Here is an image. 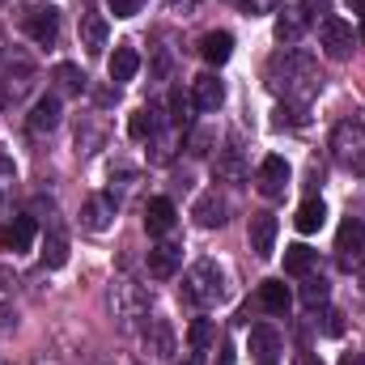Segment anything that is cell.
Here are the masks:
<instances>
[{
    "label": "cell",
    "instance_id": "obj_10",
    "mask_svg": "<svg viewBox=\"0 0 365 365\" xmlns=\"http://www.w3.org/2000/svg\"><path fill=\"white\" fill-rule=\"evenodd\" d=\"M289 162L284 158H264L259 162V170H255V187H259V195H268V200H280L284 191H289Z\"/></svg>",
    "mask_w": 365,
    "mask_h": 365
},
{
    "label": "cell",
    "instance_id": "obj_20",
    "mask_svg": "<svg viewBox=\"0 0 365 365\" xmlns=\"http://www.w3.org/2000/svg\"><path fill=\"white\" fill-rule=\"evenodd\" d=\"M30 90H34V64L30 60H13V68L4 73V98L21 102Z\"/></svg>",
    "mask_w": 365,
    "mask_h": 365
},
{
    "label": "cell",
    "instance_id": "obj_9",
    "mask_svg": "<svg viewBox=\"0 0 365 365\" xmlns=\"http://www.w3.org/2000/svg\"><path fill=\"white\" fill-rule=\"evenodd\" d=\"M145 344H149V353H153L158 361H175V353H179V340H175V327H170V319H162V314H149V323H145Z\"/></svg>",
    "mask_w": 365,
    "mask_h": 365
},
{
    "label": "cell",
    "instance_id": "obj_17",
    "mask_svg": "<svg viewBox=\"0 0 365 365\" xmlns=\"http://www.w3.org/2000/svg\"><path fill=\"white\" fill-rule=\"evenodd\" d=\"M106 73H110V81H115V86L132 81V77L140 73V51H136L132 43H119V47H115V56H110V64H106Z\"/></svg>",
    "mask_w": 365,
    "mask_h": 365
},
{
    "label": "cell",
    "instance_id": "obj_8",
    "mask_svg": "<svg viewBox=\"0 0 365 365\" xmlns=\"http://www.w3.org/2000/svg\"><path fill=\"white\" fill-rule=\"evenodd\" d=\"M21 30H26L38 47H56V38H60V13H56L51 4H38V9H30V13L21 17Z\"/></svg>",
    "mask_w": 365,
    "mask_h": 365
},
{
    "label": "cell",
    "instance_id": "obj_37",
    "mask_svg": "<svg viewBox=\"0 0 365 365\" xmlns=\"http://www.w3.org/2000/svg\"><path fill=\"white\" fill-rule=\"evenodd\" d=\"M106 4H110V13H115V17H136L149 0H106Z\"/></svg>",
    "mask_w": 365,
    "mask_h": 365
},
{
    "label": "cell",
    "instance_id": "obj_32",
    "mask_svg": "<svg viewBox=\"0 0 365 365\" xmlns=\"http://www.w3.org/2000/svg\"><path fill=\"white\" fill-rule=\"evenodd\" d=\"M170 123H175L179 132H187V128H191V98H187L182 90L170 93Z\"/></svg>",
    "mask_w": 365,
    "mask_h": 365
},
{
    "label": "cell",
    "instance_id": "obj_25",
    "mask_svg": "<svg viewBox=\"0 0 365 365\" xmlns=\"http://www.w3.org/2000/svg\"><path fill=\"white\" fill-rule=\"evenodd\" d=\"M259 306H264L268 314H289V306H293L289 284H284V280H264V284H259Z\"/></svg>",
    "mask_w": 365,
    "mask_h": 365
},
{
    "label": "cell",
    "instance_id": "obj_3",
    "mask_svg": "<svg viewBox=\"0 0 365 365\" xmlns=\"http://www.w3.org/2000/svg\"><path fill=\"white\" fill-rule=\"evenodd\" d=\"M182 297H187L191 306H200V310L221 306V302L230 297V276H225V268H221L217 259H200V264H191L187 276H182Z\"/></svg>",
    "mask_w": 365,
    "mask_h": 365
},
{
    "label": "cell",
    "instance_id": "obj_44",
    "mask_svg": "<svg viewBox=\"0 0 365 365\" xmlns=\"http://www.w3.org/2000/svg\"><path fill=\"white\" fill-rule=\"evenodd\" d=\"M0 56H4V34H0Z\"/></svg>",
    "mask_w": 365,
    "mask_h": 365
},
{
    "label": "cell",
    "instance_id": "obj_29",
    "mask_svg": "<svg viewBox=\"0 0 365 365\" xmlns=\"http://www.w3.org/2000/svg\"><path fill=\"white\" fill-rule=\"evenodd\" d=\"M43 264H47V268H64V264H68V238H64L60 230H51V234L43 238Z\"/></svg>",
    "mask_w": 365,
    "mask_h": 365
},
{
    "label": "cell",
    "instance_id": "obj_36",
    "mask_svg": "<svg viewBox=\"0 0 365 365\" xmlns=\"http://www.w3.org/2000/svg\"><path fill=\"white\" fill-rule=\"evenodd\" d=\"M187 149H191L195 158H204V153L212 149V132H208V128H200V132H191V140H187Z\"/></svg>",
    "mask_w": 365,
    "mask_h": 365
},
{
    "label": "cell",
    "instance_id": "obj_41",
    "mask_svg": "<svg viewBox=\"0 0 365 365\" xmlns=\"http://www.w3.org/2000/svg\"><path fill=\"white\" fill-rule=\"evenodd\" d=\"M297 365H323V361H319L314 353H302V357H297Z\"/></svg>",
    "mask_w": 365,
    "mask_h": 365
},
{
    "label": "cell",
    "instance_id": "obj_30",
    "mask_svg": "<svg viewBox=\"0 0 365 365\" xmlns=\"http://www.w3.org/2000/svg\"><path fill=\"white\" fill-rule=\"evenodd\" d=\"M327 297H331V284H327L323 276H306V284H302V302H306L310 310H319V306H327Z\"/></svg>",
    "mask_w": 365,
    "mask_h": 365
},
{
    "label": "cell",
    "instance_id": "obj_23",
    "mask_svg": "<svg viewBox=\"0 0 365 365\" xmlns=\"http://www.w3.org/2000/svg\"><path fill=\"white\" fill-rule=\"evenodd\" d=\"M106 38H110V26H106V17L102 13H81V47L98 56L102 47H106Z\"/></svg>",
    "mask_w": 365,
    "mask_h": 365
},
{
    "label": "cell",
    "instance_id": "obj_21",
    "mask_svg": "<svg viewBox=\"0 0 365 365\" xmlns=\"http://www.w3.org/2000/svg\"><path fill=\"white\" fill-rule=\"evenodd\" d=\"M200 56H204L212 68H221V64L234 56V34H230V30H212V34H204V38H200Z\"/></svg>",
    "mask_w": 365,
    "mask_h": 365
},
{
    "label": "cell",
    "instance_id": "obj_45",
    "mask_svg": "<svg viewBox=\"0 0 365 365\" xmlns=\"http://www.w3.org/2000/svg\"><path fill=\"white\" fill-rule=\"evenodd\" d=\"M361 43H365V17H361Z\"/></svg>",
    "mask_w": 365,
    "mask_h": 365
},
{
    "label": "cell",
    "instance_id": "obj_16",
    "mask_svg": "<svg viewBox=\"0 0 365 365\" xmlns=\"http://www.w3.org/2000/svg\"><path fill=\"white\" fill-rule=\"evenodd\" d=\"M251 251L259 259H272V251H276V217L272 212H255L251 217Z\"/></svg>",
    "mask_w": 365,
    "mask_h": 365
},
{
    "label": "cell",
    "instance_id": "obj_39",
    "mask_svg": "<svg viewBox=\"0 0 365 365\" xmlns=\"http://www.w3.org/2000/svg\"><path fill=\"white\" fill-rule=\"evenodd\" d=\"M353 293H357V302L365 306V276H357V280H353Z\"/></svg>",
    "mask_w": 365,
    "mask_h": 365
},
{
    "label": "cell",
    "instance_id": "obj_11",
    "mask_svg": "<svg viewBox=\"0 0 365 365\" xmlns=\"http://www.w3.org/2000/svg\"><path fill=\"white\" fill-rule=\"evenodd\" d=\"M60 115H64V106H60V93H43V98L30 106V115H26V128H30L34 136H47V132H56V128H60Z\"/></svg>",
    "mask_w": 365,
    "mask_h": 365
},
{
    "label": "cell",
    "instance_id": "obj_42",
    "mask_svg": "<svg viewBox=\"0 0 365 365\" xmlns=\"http://www.w3.org/2000/svg\"><path fill=\"white\" fill-rule=\"evenodd\" d=\"M187 365H204V353H195V349H191V357H187Z\"/></svg>",
    "mask_w": 365,
    "mask_h": 365
},
{
    "label": "cell",
    "instance_id": "obj_34",
    "mask_svg": "<svg viewBox=\"0 0 365 365\" xmlns=\"http://www.w3.org/2000/svg\"><path fill=\"white\" fill-rule=\"evenodd\" d=\"M13 297H17V276L0 264V310H9V306H13Z\"/></svg>",
    "mask_w": 365,
    "mask_h": 365
},
{
    "label": "cell",
    "instance_id": "obj_15",
    "mask_svg": "<svg viewBox=\"0 0 365 365\" xmlns=\"http://www.w3.org/2000/svg\"><path fill=\"white\" fill-rule=\"evenodd\" d=\"M179 268H182V247H175V242H158V247L149 251V276L170 280V276H179Z\"/></svg>",
    "mask_w": 365,
    "mask_h": 365
},
{
    "label": "cell",
    "instance_id": "obj_6",
    "mask_svg": "<svg viewBox=\"0 0 365 365\" xmlns=\"http://www.w3.org/2000/svg\"><path fill=\"white\" fill-rule=\"evenodd\" d=\"M336 264H340L344 272H357L365 264V221L349 217V221L340 225V234H336Z\"/></svg>",
    "mask_w": 365,
    "mask_h": 365
},
{
    "label": "cell",
    "instance_id": "obj_28",
    "mask_svg": "<svg viewBox=\"0 0 365 365\" xmlns=\"http://www.w3.org/2000/svg\"><path fill=\"white\" fill-rule=\"evenodd\" d=\"M323 221H327V204H323V200H306V204L297 208V221H293V225H297L302 234H314V230H323Z\"/></svg>",
    "mask_w": 365,
    "mask_h": 365
},
{
    "label": "cell",
    "instance_id": "obj_5",
    "mask_svg": "<svg viewBox=\"0 0 365 365\" xmlns=\"http://www.w3.org/2000/svg\"><path fill=\"white\" fill-rule=\"evenodd\" d=\"M310 26H314L310 0H280V4H276V43L293 47V43H302V34H306Z\"/></svg>",
    "mask_w": 365,
    "mask_h": 365
},
{
    "label": "cell",
    "instance_id": "obj_22",
    "mask_svg": "<svg viewBox=\"0 0 365 365\" xmlns=\"http://www.w3.org/2000/svg\"><path fill=\"white\" fill-rule=\"evenodd\" d=\"M34 234H38L34 217H13V221L4 225V247H9L13 255H21V251H30V247H34Z\"/></svg>",
    "mask_w": 365,
    "mask_h": 365
},
{
    "label": "cell",
    "instance_id": "obj_19",
    "mask_svg": "<svg viewBox=\"0 0 365 365\" xmlns=\"http://www.w3.org/2000/svg\"><path fill=\"white\" fill-rule=\"evenodd\" d=\"M225 200L217 195V191H204L200 200H195V208H191V217H195V225H204V230H217V225H225Z\"/></svg>",
    "mask_w": 365,
    "mask_h": 365
},
{
    "label": "cell",
    "instance_id": "obj_46",
    "mask_svg": "<svg viewBox=\"0 0 365 365\" xmlns=\"http://www.w3.org/2000/svg\"><path fill=\"white\" fill-rule=\"evenodd\" d=\"M268 365H272V361H268Z\"/></svg>",
    "mask_w": 365,
    "mask_h": 365
},
{
    "label": "cell",
    "instance_id": "obj_7",
    "mask_svg": "<svg viewBox=\"0 0 365 365\" xmlns=\"http://www.w3.org/2000/svg\"><path fill=\"white\" fill-rule=\"evenodd\" d=\"M319 47L327 60H349L353 56V26L344 17H323L319 21Z\"/></svg>",
    "mask_w": 365,
    "mask_h": 365
},
{
    "label": "cell",
    "instance_id": "obj_40",
    "mask_svg": "<svg viewBox=\"0 0 365 365\" xmlns=\"http://www.w3.org/2000/svg\"><path fill=\"white\" fill-rule=\"evenodd\" d=\"M340 365H365V357H361V353H344V357H340Z\"/></svg>",
    "mask_w": 365,
    "mask_h": 365
},
{
    "label": "cell",
    "instance_id": "obj_35",
    "mask_svg": "<svg viewBox=\"0 0 365 365\" xmlns=\"http://www.w3.org/2000/svg\"><path fill=\"white\" fill-rule=\"evenodd\" d=\"M234 4H238L247 17H264V13H276V4H280V0H234Z\"/></svg>",
    "mask_w": 365,
    "mask_h": 365
},
{
    "label": "cell",
    "instance_id": "obj_14",
    "mask_svg": "<svg viewBox=\"0 0 365 365\" xmlns=\"http://www.w3.org/2000/svg\"><path fill=\"white\" fill-rule=\"evenodd\" d=\"M115 212H119V204H115L110 195H90V200L81 204V225H86L90 234H102V230H110Z\"/></svg>",
    "mask_w": 365,
    "mask_h": 365
},
{
    "label": "cell",
    "instance_id": "obj_38",
    "mask_svg": "<svg viewBox=\"0 0 365 365\" xmlns=\"http://www.w3.org/2000/svg\"><path fill=\"white\" fill-rule=\"evenodd\" d=\"M13 182H17V166H13V158H4V153H0V195H4V191H13Z\"/></svg>",
    "mask_w": 365,
    "mask_h": 365
},
{
    "label": "cell",
    "instance_id": "obj_18",
    "mask_svg": "<svg viewBox=\"0 0 365 365\" xmlns=\"http://www.w3.org/2000/svg\"><path fill=\"white\" fill-rule=\"evenodd\" d=\"M175 217H179V212H175V204H170L166 195H158V200L145 204V230L158 234V238H166V234L175 230Z\"/></svg>",
    "mask_w": 365,
    "mask_h": 365
},
{
    "label": "cell",
    "instance_id": "obj_24",
    "mask_svg": "<svg viewBox=\"0 0 365 365\" xmlns=\"http://www.w3.org/2000/svg\"><path fill=\"white\" fill-rule=\"evenodd\" d=\"M158 132H162V115H158V106H136L132 119H128V136H132V140H153Z\"/></svg>",
    "mask_w": 365,
    "mask_h": 365
},
{
    "label": "cell",
    "instance_id": "obj_1",
    "mask_svg": "<svg viewBox=\"0 0 365 365\" xmlns=\"http://www.w3.org/2000/svg\"><path fill=\"white\" fill-rule=\"evenodd\" d=\"M268 81H272V90L280 93L289 106H310V98L323 86L314 56H306V51H297V47H280V51H276L272 64H268Z\"/></svg>",
    "mask_w": 365,
    "mask_h": 365
},
{
    "label": "cell",
    "instance_id": "obj_4",
    "mask_svg": "<svg viewBox=\"0 0 365 365\" xmlns=\"http://www.w3.org/2000/svg\"><path fill=\"white\" fill-rule=\"evenodd\" d=\"M331 158L336 166H344L349 175H365V123L361 119H344L331 128Z\"/></svg>",
    "mask_w": 365,
    "mask_h": 365
},
{
    "label": "cell",
    "instance_id": "obj_27",
    "mask_svg": "<svg viewBox=\"0 0 365 365\" xmlns=\"http://www.w3.org/2000/svg\"><path fill=\"white\" fill-rule=\"evenodd\" d=\"M251 353H255V357H259L264 365H268V361L276 357V353H280V336H276V331L268 327V323L251 327Z\"/></svg>",
    "mask_w": 365,
    "mask_h": 365
},
{
    "label": "cell",
    "instance_id": "obj_13",
    "mask_svg": "<svg viewBox=\"0 0 365 365\" xmlns=\"http://www.w3.org/2000/svg\"><path fill=\"white\" fill-rule=\"evenodd\" d=\"M247 149H242V140L238 136H230L225 140V149L217 153V179H225V182H247Z\"/></svg>",
    "mask_w": 365,
    "mask_h": 365
},
{
    "label": "cell",
    "instance_id": "obj_12",
    "mask_svg": "<svg viewBox=\"0 0 365 365\" xmlns=\"http://www.w3.org/2000/svg\"><path fill=\"white\" fill-rule=\"evenodd\" d=\"M191 106H200V110H221L225 106V81L217 77V73H200L195 81H191Z\"/></svg>",
    "mask_w": 365,
    "mask_h": 365
},
{
    "label": "cell",
    "instance_id": "obj_2",
    "mask_svg": "<svg viewBox=\"0 0 365 365\" xmlns=\"http://www.w3.org/2000/svg\"><path fill=\"white\" fill-rule=\"evenodd\" d=\"M106 310L119 323V331H145V323L153 314V297L136 280H115L106 293Z\"/></svg>",
    "mask_w": 365,
    "mask_h": 365
},
{
    "label": "cell",
    "instance_id": "obj_33",
    "mask_svg": "<svg viewBox=\"0 0 365 365\" xmlns=\"http://www.w3.org/2000/svg\"><path fill=\"white\" fill-rule=\"evenodd\" d=\"M212 336H217L212 319H195V323H191V331H187V340H191V349H195V353H208Z\"/></svg>",
    "mask_w": 365,
    "mask_h": 365
},
{
    "label": "cell",
    "instance_id": "obj_43",
    "mask_svg": "<svg viewBox=\"0 0 365 365\" xmlns=\"http://www.w3.org/2000/svg\"><path fill=\"white\" fill-rule=\"evenodd\" d=\"M349 4H353V9H357V13H365V0H349Z\"/></svg>",
    "mask_w": 365,
    "mask_h": 365
},
{
    "label": "cell",
    "instance_id": "obj_26",
    "mask_svg": "<svg viewBox=\"0 0 365 365\" xmlns=\"http://www.w3.org/2000/svg\"><path fill=\"white\" fill-rule=\"evenodd\" d=\"M314 264H319V251H310L306 242H297V247L284 251V272L289 276H310L314 272Z\"/></svg>",
    "mask_w": 365,
    "mask_h": 365
},
{
    "label": "cell",
    "instance_id": "obj_31",
    "mask_svg": "<svg viewBox=\"0 0 365 365\" xmlns=\"http://www.w3.org/2000/svg\"><path fill=\"white\" fill-rule=\"evenodd\" d=\"M56 90L60 93H81L86 90V73H81L77 64H60V68H56Z\"/></svg>",
    "mask_w": 365,
    "mask_h": 365
}]
</instances>
